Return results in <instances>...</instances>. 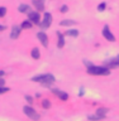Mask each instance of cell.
Here are the masks:
<instances>
[{"label": "cell", "mask_w": 119, "mask_h": 121, "mask_svg": "<svg viewBox=\"0 0 119 121\" xmlns=\"http://www.w3.org/2000/svg\"><path fill=\"white\" fill-rule=\"evenodd\" d=\"M53 92H55L57 96L60 97V100H62V101H66L67 98H68V95L66 93V92H63V91H60V90H53Z\"/></svg>", "instance_id": "8fae6325"}, {"label": "cell", "mask_w": 119, "mask_h": 121, "mask_svg": "<svg viewBox=\"0 0 119 121\" xmlns=\"http://www.w3.org/2000/svg\"><path fill=\"white\" fill-rule=\"evenodd\" d=\"M25 100H27V101H28V102H29V104H32V102H33V98H32V97H30V96H25Z\"/></svg>", "instance_id": "d4e9b609"}, {"label": "cell", "mask_w": 119, "mask_h": 121, "mask_svg": "<svg viewBox=\"0 0 119 121\" xmlns=\"http://www.w3.org/2000/svg\"><path fill=\"white\" fill-rule=\"evenodd\" d=\"M52 24V15L49 13H44L43 15V20L39 23L41 28L42 29H46V28H49V25Z\"/></svg>", "instance_id": "277c9868"}, {"label": "cell", "mask_w": 119, "mask_h": 121, "mask_svg": "<svg viewBox=\"0 0 119 121\" xmlns=\"http://www.w3.org/2000/svg\"><path fill=\"white\" fill-rule=\"evenodd\" d=\"M62 26H67V25H74V24H76V22L75 20H70V19H66V20H62L60 23Z\"/></svg>", "instance_id": "9a60e30c"}, {"label": "cell", "mask_w": 119, "mask_h": 121, "mask_svg": "<svg viewBox=\"0 0 119 121\" xmlns=\"http://www.w3.org/2000/svg\"><path fill=\"white\" fill-rule=\"evenodd\" d=\"M87 119H89L90 121H100V120H103V117H100L99 115H89L87 116Z\"/></svg>", "instance_id": "d6986e66"}, {"label": "cell", "mask_w": 119, "mask_h": 121, "mask_svg": "<svg viewBox=\"0 0 119 121\" xmlns=\"http://www.w3.org/2000/svg\"><path fill=\"white\" fill-rule=\"evenodd\" d=\"M103 37H104L106 40H109V42H115V37L113 35L112 32H110L108 25H104V28H103Z\"/></svg>", "instance_id": "5b68a950"}, {"label": "cell", "mask_w": 119, "mask_h": 121, "mask_svg": "<svg viewBox=\"0 0 119 121\" xmlns=\"http://www.w3.org/2000/svg\"><path fill=\"white\" fill-rule=\"evenodd\" d=\"M61 13H67V10H68V6L67 5H62V6H61Z\"/></svg>", "instance_id": "cb8c5ba5"}, {"label": "cell", "mask_w": 119, "mask_h": 121, "mask_svg": "<svg viewBox=\"0 0 119 121\" xmlns=\"http://www.w3.org/2000/svg\"><path fill=\"white\" fill-rule=\"evenodd\" d=\"M4 85H5V81H4V79L0 77V87H4Z\"/></svg>", "instance_id": "484cf974"}, {"label": "cell", "mask_w": 119, "mask_h": 121, "mask_svg": "<svg viewBox=\"0 0 119 121\" xmlns=\"http://www.w3.org/2000/svg\"><path fill=\"white\" fill-rule=\"evenodd\" d=\"M32 81L33 82H39L43 86H49V85H52L53 82H56V78H55V76L51 74V73H46V74L34 76L32 78Z\"/></svg>", "instance_id": "6da1fadb"}, {"label": "cell", "mask_w": 119, "mask_h": 121, "mask_svg": "<svg viewBox=\"0 0 119 121\" xmlns=\"http://www.w3.org/2000/svg\"><path fill=\"white\" fill-rule=\"evenodd\" d=\"M1 76H4V71H0V77H1Z\"/></svg>", "instance_id": "83f0119b"}, {"label": "cell", "mask_w": 119, "mask_h": 121, "mask_svg": "<svg viewBox=\"0 0 119 121\" xmlns=\"http://www.w3.org/2000/svg\"><path fill=\"white\" fill-rule=\"evenodd\" d=\"M37 37H38V39H39V42L42 43L43 47H48V37L46 35L44 32H38Z\"/></svg>", "instance_id": "52a82bcc"}, {"label": "cell", "mask_w": 119, "mask_h": 121, "mask_svg": "<svg viewBox=\"0 0 119 121\" xmlns=\"http://www.w3.org/2000/svg\"><path fill=\"white\" fill-rule=\"evenodd\" d=\"M20 28H22V29H29V28H32V23H30L29 20L23 22L22 25H20Z\"/></svg>", "instance_id": "ac0fdd59"}, {"label": "cell", "mask_w": 119, "mask_h": 121, "mask_svg": "<svg viewBox=\"0 0 119 121\" xmlns=\"http://www.w3.org/2000/svg\"><path fill=\"white\" fill-rule=\"evenodd\" d=\"M18 10L20 11V13H29L30 8H29V5H27V4H20L18 8Z\"/></svg>", "instance_id": "4fadbf2b"}, {"label": "cell", "mask_w": 119, "mask_h": 121, "mask_svg": "<svg viewBox=\"0 0 119 121\" xmlns=\"http://www.w3.org/2000/svg\"><path fill=\"white\" fill-rule=\"evenodd\" d=\"M23 111H24V113L29 117V119H32V120H34V121H38V120H39V117H41V116L37 113L36 110L32 108L30 106H24V107H23Z\"/></svg>", "instance_id": "3957f363"}, {"label": "cell", "mask_w": 119, "mask_h": 121, "mask_svg": "<svg viewBox=\"0 0 119 121\" xmlns=\"http://www.w3.org/2000/svg\"><path fill=\"white\" fill-rule=\"evenodd\" d=\"M57 37H58V42H57V47L58 48H62L65 45V39H63V35L61 34L60 32H57Z\"/></svg>", "instance_id": "7c38bea8"}, {"label": "cell", "mask_w": 119, "mask_h": 121, "mask_svg": "<svg viewBox=\"0 0 119 121\" xmlns=\"http://www.w3.org/2000/svg\"><path fill=\"white\" fill-rule=\"evenodd\" d=\"M3 30H5V26H4V25H1V24H0V32H3Z\"/></svg>", "instance_id": "4316f807"}, {"label": "cell", "mask_w": 119, "mask_h": 121, "mask_svg": "<svg viewBox=\"0 0 119 121\" xmlns=\"http://www.w3.org/2000/svg\"><path fill=\"white\" fill-rule=\"evenodd\" d=\"M28 18H29V20L34 23V24H38L39 25V23H41V17H39V11H32L30 10L29 13H28Z\"/></svg>", "instance_id": "8992f818"}, {"label": "cell", "mask_w": 119, "mask_h": 121, "mask_svg": "<svg viewBox=\"0 0 119 121\" xmlns=\"http://www.w3.org/2000/svg\"><path fill=\"white\" fill-rule=\"evenodd\" d=\"M42 106H43L44 108H49L51 104H49V101H48V100H43V101H42Z\"/></svg>", "instance_id": "44dd1931"}, {"label": "cell", "mask_w": 119, "mask_h": 121, "mask_svg": "<svg viewBox=\"0 0 119 121\" xmlns=\"http://www.w3.org/2000/svg\"><path fill=\"white\" fill-rule=\"evenodd\" d=\"M32 57L34 59H38L41 57V53H39V49L38 48H33L32 49Z\"/></svg>", "instance_id": "2e32d148"}, {"label": "cell", "mask_w": 119, "mask_h": 121, "mask_svg": "<svg viewBox=\"0 0 119 121\" xmlns=\"http://www.w3.org/2000/svg\"><path fill=\"white\" fill-rule=\"evenodd\" d=\"M20 26L19 25H13L11 26V34H10V38L11 39H17L19 37V34H20Z\"/></svg>", "instance_id": "9c48e42d"}, {"label": "cell", "mask_w": 119, "mask_h": 121, "mask_svg": "<svg viewBox=\"0 0 119 121\" xmlns=\"http://www.w3.org/2000/svg\"><path fill=\"white\" fill-rule=\"evenodd\" d=\"M105 8H106V4H105V3H101V4H99L98 10H99V11H104V10H105Z\"/></svg>", "instance_id": "7402d4cb"}, {"label": "cell", "mask_w": 119, "mask_h": 121, "mask_svg": "<svg viewBox=\"0 0 119 121\" xmlns=\"http://www.w3.org/2000/svg\"><path fill=\"white\" fill-rule=\"evenodd\" d=\"M106 112H108V110H106V108H98L96 110V115H99L100 117H103V119H105Z\"/></svg>", "instance_id": "5bb4252c"}, {"label": "cell", "mask_w": 119, "mask_h": 121, "mask_svg": "<svg viewBox=\"0 0 119 121\" xmlns=\"http://www.w3.org/2000/svg\"><path fill=\"white\" fill-rule=\"evenodd\" d=\"M105 64H106V67H108V68H115V67H119V56H117L115 58H112V59L106 60Z\"/></svg>", "instance_id": "ba28073f"}, {"label": "cell", "mask_w": 119, "mask_h": 121, "mask_svg": "<svg viewBox=\"0 0 119 121\" xmlns=\"http://www.w3.org/2000/svg\"><path fill=\"white\" fill-rule=\"evenodd\" d=\"M87 73L93 76H109L110 68L108 67H99V66H89L87 67Z\"/></svg>", "instance_id": "7a4b0ae2"}, {"label": "cell", "mask_w": 119, "mask_h": 121, "mask_svg": "<svg viewBox=\"0 0 119 121\" xmlns=\"http://www.w3.org/2000/svg\"><path fill=\"white\" fill-rule=\"evenodd\" d=\"M5 14H6V8L5 6H0V18L5 17Z\"/></svg>", "instance_id": "ffe728a7"}, {"label": "cell", "mask_w": 119, "mask_h": 121, "mask_svg": "<svg viewBox=\"0 0 119 121\" xmlns=\"http://www.w3.org/2000/svg\"><path fill=\"white\" fill-rule=\"evenodd\" d=\"M32 3L38 11L44 10V0H32Z\"/></svg>", "instance_id": "30bf717a"}, {"label": "cell", "mask_w": 119, "mask_h": 121, "mask_svg": "<svg viewBox=\"0 0 119 121\" xmlns=\"http://www.w3.org/2000/svg\"><path fill=\"white\" fill-rule=\"evenodd\" d=\"M8 91H9V88H8V87H0V95L6 93Z\"/></svg>", "instance_id": "603a6c76"}, {"label": "cell", "mask_w": 119, "mask_h": 121, "mask_svg": "<svg viewBox=\"0 0 119 121\" xmlns=\"http://www.w3.org/2000/svg\"><path fill=\"white\" fill-rule=\"evenodd\" d=\"M66 35H70V37H77V35H79V30H77V29L67 30V32H66Z\"/></svg>", "instance_id": "e0dca14e"}]
</instances>
